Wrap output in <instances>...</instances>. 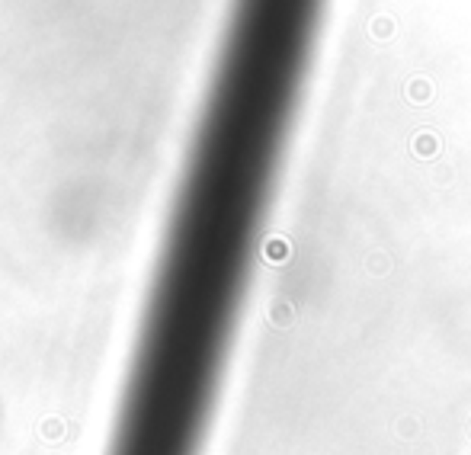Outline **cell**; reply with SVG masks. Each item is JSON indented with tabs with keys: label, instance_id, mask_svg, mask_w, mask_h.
Returning a JSON list of instances; mask_svg holds the SVG:
<instances>
[]
</instances>
